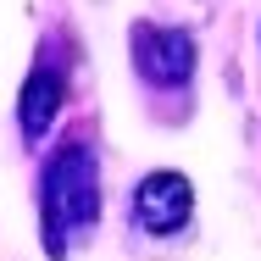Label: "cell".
<instances>
[{
    "label": "cell",
    "instance_id": "obj_1",
    "mask_svg": "<svg viewBox=\"0 0 261 261\" xmlns=\"http://www.w3.org/2000/svg\"><path fill=\"white\" fill-rule=\"evenodd\" d=\"M100 217V167L84 139H67L45 172H39V228H45V250L50 261H67V250L95 228Z\"/></svg>",
    "mask_w": 261,
    "mask_h": 261
},
{
    "label": "cell",
    "instance_id": "obj_2",
    "mask_svg": "<svg viewBox=\"0 0 261 261\" xmlns=\"http://www.w3.org/2000/svg\"><path fill=\"white\" fill-rule=\"evenodd\" d=\"M134 67L145 84L156 89H184L195 78V39L184 28H156V22H134Z\"/></svg>",
    "mask_w": 261,
    "mask_h": 261
},
{
    "label": "cell",
    "instance_id": "obj_3",
    "mask_svg": "<svg viewBox=\"0 0 261 261\" xmlns=\"http://www.w3.org/2000/svg\"><path fill=\"white\" fill-rule=\"evenodd\" d=\"M195 211V189L184 172H150L139 189H134V222L145 233H178Z\"/></svg>",
    "mask_w": 261,
    "mask_h": 261
},
{
    "label": "cell",
    "instance_id": "obj_4",
    "mask_svg": "<svg viewBox=\"0 0 261 261\" xmlns=\"http://www.w3.org/2000/svg\"><path fill=\"white\" fill-rule=\"evenodd\" d=\"M67 100V78H61V67H56L50 56L28 72V84H22V100H17V122H22V139H45L56 122V111Z\"/></svg>",
    "mask_w": 261,
    "mask_h": 261
}]
</instances>
